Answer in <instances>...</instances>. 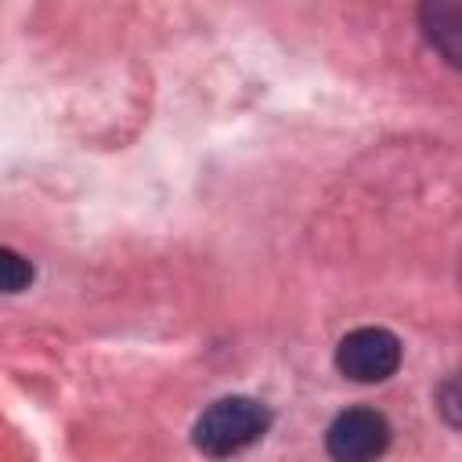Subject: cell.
I'll list each match as a JSON object with an SVG mask.
<instances>
[{
	"mask_svg": "<svg viewBox=\"0 0 462 462\" xmlns=\"http://www.w3.org/2000/svg\"><path fill=\"white\" fill-rule=\"evenodd\" d=\"M271 426V408L256 397H220L213 401L191 430V444L209 458H231L256 444Z\"/></svg>",
	"mask_w": 462,
	"mask_h": 462,
	"instance_id": "6da1fadb",
	"label": "cell"
},
{
	"mask_svg": "<svg viewBox=\"0 0 462 462\" xmlns=\"http://www.w3.org/2000/svg\"><path fill=\"white\" fill-rule=\"evenodd\" d=\"M390 448V422L375 408H346L325 430L332 462H379Z\"/></svg>",
	"mask_w": 462,
	"mask_h": 462,
	"instance_id": "7a4b0ae2",
	"label": "cell"
},
{
	"mask_svg": "<svg viewBox=\"0 0 462 462\" xmlns=\"http://www.w3.org/2000/svg\"><path fill=\"white\" fill-rule=\"evenodd\" d=\"M401 365V339L390 328H354L336 346V368L354 383H383Z\"/></svg>",
	"mask_w": 462,
	"mask_h": 462,
	"instance_id": "3957f363",
	"label": "cell"
},
{
	"mask_svg": "<svg viewBox=\"0 0 462 462\" xmlns=\"http://www.w3.org/2000/svg\"><path fill=\"white\" fill-rule=\"evenodd\" d=\"M419 25L426 43L448 61L462 69V0H430L419 7Z\"/></svg>",
	"mask_w": 462,
	"mask_h": 462,
	"instance_id": "277c9868",
	"label": "cell"
},
{
	"mask_svg": "<svg viewBox=\"0 0 462 462\" xmlns=\"http://www.w3.org/2000/svg\"><path fill=\"white\" fill-rule=\"evenodd\" d=\"M0 274H4V292H22L32 282V263L14 249H0Z\"/></svg>",
	"mask_w": 462,
	"mask_h": 462,
	"instance_id": "5b68a950",
	"label": "cell"
},
{
	"mask_svg": "<svg viewBox=\"0 0 462 462\" xmlns=\"http://www.w3.org/2000/svg\"><path fill=\"white\" fill-rule=\"evenodd\" d=\"M437 408H440V415H444L451 426L462 430V368L451 372V375L440 383V390H437Z\"/></svg>",
	"mask_w": 462,
	"mask_h": 462,
	"instance_id": "8992f818",
	"label": "cell"
}]
</instances>
